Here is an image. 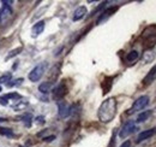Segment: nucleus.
I'll return each mask as SVG.
<instances>
[{"mask_svg":"<svg viewBox=\"0 0 156 147\" xmlns=\"http://www.w3.org/2000/svg\"><path fill=\"white\" fill-rule=\"evenodd\" d=\"M138 57H139V53L133 50V51H131V52H129V53L126 55V60H127L129 63H133V62H136L137 59H138Z\"/></svg>","mask_w":156,"mask_h":147,"instance_id":"f3484780","label":"nucleus"},{"mask_svg":"<svg viewBox=\"0 0 156 147\" xmlns=\"http://www.w3.org/2000/svg\"><path fill=\"white\" fill-rule=\"evenodd\" d=\"M11 77H12L11 73H6L5 75L0 76V85H1V83H7V82H10Z\"/></svg>","mask_w":156,"mask_h":147,"instance_id":"6ab92c4d","label":"nucleus"},{"mask_svg":"<svg viewBox=\"0 0 156 147\" xmlns=\"http://www.w3.org/2000/svg\"><path fill=\"white\" fill-rule=\"evenodd\" d=\"M156 58V50H148L143 53V57H142V62L144 64H149L151 63L154 59Z\"/></svg>","mask_w":156,"mask_h":147,"instance_id":"f8f14e48","label":"nucleus"},{"mask_svg":"<svg viewBox=\"0 0 156 147\" xmlns=\"http://www.w3.org/2000/svg\"><path fill=\"white\" fill-rule=\"evenodd\" d=\"M137 129L136 124H135V122L133 121H129V122H126L125 124H124V127L120 129V131H119V138L120 139H125V138H127L129 135H131L135 130Z\"/></svg>","mask_w":156,"mask_h":147,"instance_id":"20e7f679","label":"nucleus"},{"mask_svg":"<svg viewBox=\"0 0 156 147\" xmlns=\"http://www.w3.org/2000/svg\"><path fill=\"white\" fill-rule=\"evenodd\" d=\"M66 93H67V88H66L65 83L61 82L60 85H58V86L53 89V99L60 100V99H62V98L66 95Z\"/></svg>","mask_w":156,"mask_h":147,"instance_id":"39448f33","label":"nucleus"},{"mask_svg":"<svg viewBox=\"0 0 156 147\" xmlns=\"http://www.w3.org/2000/svg\"><path fill=\"white\" fill-rule=\"evenodd\" d=\"M9 15H11V9H10L9 5H5V4H4L2 9L0 10V21L4 18H6Z\"/></svg>","mask_w":156,"mask_h":147,"instance_id":"dca6fc26","label":"nucleus"},{"mask_svg":"<svg viewBox=\"0 0 156 147\" xmlns=\"http://www.w3.org/2000/svg\"><path fill=\"white\" fill-rule=\"evenodd\" d=\"M46 69H47V63H46V62L37 64V65L29 73V80H30L31 82H37V81H40L41 77L43 76L44 71H46Z\"/></svg>","mask_w":156,"mask_h":147,"instance_id":"f03ea898","label":"nucleus"},{"mask_svg":"<svg viewBox=\"0 0 156 147\" xmlns=\"http://www.w3.org/2000/svg\"><path fill=\"white\" fill-rule=\"evenodd\" d=\"M154 134H156V129L155 128L148 129V130H143V131H142V133H139V135L137 136L136 142H137V144H139V142H142V141H144V140H147V139L151 138Z\"/></svg>","mask_w":156,"mask_h":147,"instance_id":"1a4fd4ad","label":"nucleus"},{"mask_svg":"<svg viewBox=\"0 0 156 147\" xmlns=\"http://www.w3.org/2000/svg\"><path fill=\"white\" fill-rule=\"evenodd\" d=\"M20 147H22V146H20Z\"/></svg>","mask_w":156,"mask_h":147,"instance_id":"bb28decb","label":"nucleus"},{"mask_svg":"<svg viewBox=\"0 0 156 147\" xmlns=\"http://www.w3.org/2000/svg\"><path fill=\"white\" fill-rule=\"evenodd\" d=\"M22 82H23V78H17V80L12 81L11 83H7V86H9V87H13V86H20Z\"/></svg>","mask_w":156,"mask_h":147,"instance_id":"4be33fe9","label":"nucleus"},{"mask_svg":"<svg viewBox=\"0 0 156 147\" xmlns=\"http://www.w3.org/2000/svg\"><path fill=\"white\" fill-rule=\"evenodd\" d=\"M149 101H150V99H149L148 95H142V96H139L136 101L133 103V105L131 106V109L127 111V113H129V115H132V113H135V112L142 111L144 107L148 106Z\"/></svg>","mask_w":156,"mask_h":147,"instance_id":"7ed1b4c3","label":"nucleus"},{"mask_svg":"<svg viewBox=\"0 0 156 147\" xmlns=\"http://www.w3.org/2000/svg\"><path fill=\"white\" fill-rule=\"evenodd\" d=\"M22 118H23V122H25L27 127H30V124H31V121H33V116H31L30 113H27V115H24Z\"/></svg>","mask_w":156,"mask_h":147,"instance_id":"aec40b11","label":"nucleus"},{"mask_svg":"<svg viewBox=\"0 0 156 147\" xmlns=\"http://www.w3.org/2000/svg\"><path fill=\"white\" fill-rule=\"evenodd\" d=\"M1 91H2V88H1V87H0V92H1Z\"/></svg>","mask_w":156,"mask_h":147,"instance_id":"a878e982","label":"nucleus"},{"mask_svg":"<svg viewBox=\"0 0 156 147\" xmlns=\"http://www.w3.org/2000/svg\"><path fill=\"white\" fill-rule=\"evenodd\" d=\"M58 110H59V116H60L61 118H66V117L71 113V107H70L65 101H59Z\"/></svg>","mask_w":156,"mask_h":147,"instance_id":"6e6552de","label":"nucleus"},{"mask_svg":"<svg viewBox=\"0 0 156 147\" xmlns=\"http://www.w3.org/2000/svg\"><path fill=\"white\" fill-rule=\"evenodd\" d=\"M151 110H145V111H142L136 118V122L137 123H142V122H145L150 116H151Z\"/></svg>","mask_w":156,"mask_h":147,"instance_id":"4468645a","label":"nucleus"},{"mask_svg":"<svg viewBox=\"0 0 156 147\" xmlns=\"http://www.w3.org/2000/svg\"><path fill=\"white\" fill-rule=\"evenodd\" d=\"M120 147H131V141H125V142H122L121 145H120Z\"/></svg>","mask_w":156,"mask_h":147,"instance_id":"393cba45","label":"nucleus"},{"mask_svg":"<svg viewBox=\"0 0 156 147\" xmlns=\"http://www.w3.org/2000/svg\"><path fill=\"white\" fill-rule=\"evenodd\" d=\"M20 52H22V47H18V48H16V50H12L9 55H7V57H6V60H9V59H11L12 57H15V55H17Z\"/></svg>","mask_w":156,"mask_h":147,"instance_id":"412c9836","label":"nucleus"},{"mask_svg":"<svg viewBox=\"0 0 156 147\" xmlns=\"http://www.w3.org/2000/svg\"><path fill=\"white\" fill-rule=\"evenodd\" d=\"M55 139V136L54 135H51V136H48V138H44V141L46 142H51V141H53Z\"/></svg>","mask_w":156,"mask_h":147,"instance_id":"b1692460","label":"nucleus"},{"mask_svg":"<svg viewBox=\"0 0 156 147\" xmlns=\"http://www.w3.org/2000/svg\"><path fill=\"white\" fill-rule=\"evenodd\" d=\"M0 134H1V135H5V136H7V138H12V136H15L13 131H12L10 128H0Z\"/></svg>","mask_w":156,"mask_h":147,"instance_id":"a211bd4d","label":"nucleus"},{"mask_svg":"<svg viewBox=\"0 0 156 147\" xmlns=\"http://www.w3.org/2000/svg\"><path fill=\"white\" fill-rule=\"evenodd\" d=\"M36 123H39V124H43V123H44V118H43L42 116L37 117V118H36Z\"/></svg>","mask_w":156,"mask_h":147,"instance_id":"5701e85b","label":"nucleus"},{"mask_svg":"<svg viewBox=\"0 0 156 147\" xmlns=\"http://www.w3.org/2000/svg\"><path fill=\"white\" fill-rule=\"evenodd\" d=\"M87 12H88V10H87V7H85V6H79V7H77V9L75 10V12H73L72 21H73V22H77V21L83 19L84 17H85Z\"/></svg>","mask_w":156,"mask_h":147,"instance_id":"9d476101","label":"nucleus"},{"mask_svg":"<svg viewBox=\"0 0 156 147\" xmlns=\"http://www.w3.org/2000/svg\"><path fill=\"white\" fill-rule=\"evenodd\" d=\"M18 99H20V94H17V93H9V94H5L4 96L0 98V104L7 106V105L10 104V100L16 101V100H18Z\"/></svg>","mask_w":156,"mask_h":147,"instance_id":"0eeeda50","label":"nucleus"},{"mask_svg":"<svg viewBox=\"0 0 156 147\" xmlns=\"http://www.w3.org/2000/svg\"><path fill=\"white\" fill-rule=\"evenodd\" d=\"M155 80H156V64L149 70V73L147 74V76L144 77L143 85H144V86H148V85H150L151 82H154Z\"/></svg>","mask_w":156,"mask_h":147,"instance_id":"9b49d317","label":"nucleus"},{"mask_svg":"<svg viewBox=\"0 0 156 147\" xmlns=\"http://www.w3.org/2000/svg\"><path fill=\"white\" fill-rule=\"evenodd\" d=\"M52 87H53V82H51V81H48V82H43V83H41L39 86V91L41 93H48L51 92V89H52Z\"/></svg>","mask_w":156,"mask_h":147,"instance_id":"2eb2a0df","label":"nucleus"},{"mask_svg":"<svg viewBox=\"0 0 156 147\" xmlns=\"http://www.w3.org/2000/svg\"><path fill=\"white\" fill-rule=\"evenodd\" d=\"M117 115V100L115 98H108L106 99L98 107V117L100 122L102 123H109L114 119Z\"/></svg>","mask_w":156,"mask_h":147,"instance_id":"f257e3e1","label":"nucleus"},{"mask_svg":"<svg viewBox=\"0 0 156 147\" xmlns=\"http://www.w3.org/2000/svg\"><path fill=\"white\" fill-rule=\"evenodd\" d=\"M118 10V6H113V7H109V9H107V10H105L103 12H101L100 13V16H98V21H96V24H101L102 22H105V21H107V19L109 18L115 11Z\"/></svg>","mask_w":156,"mask_h":147,"instance_id":"423d86ee","label":"nucleus"},{"mask_svg":"<svg viewBox=\"0 0 156 147\" xmlns=\"http://www.w3.org/2000/svg\"><path fill=\"white\" fill-rule=\"evenodd\" d=\"M44 30V22L43 21H40L36 24H34L33 29H31V33H33V36H39L40 34H42Z\"/></svg>","mask_w":156,"mask_h":147,"instance_id":"ddd939ff","label":"nucleus"}]
</instances>
